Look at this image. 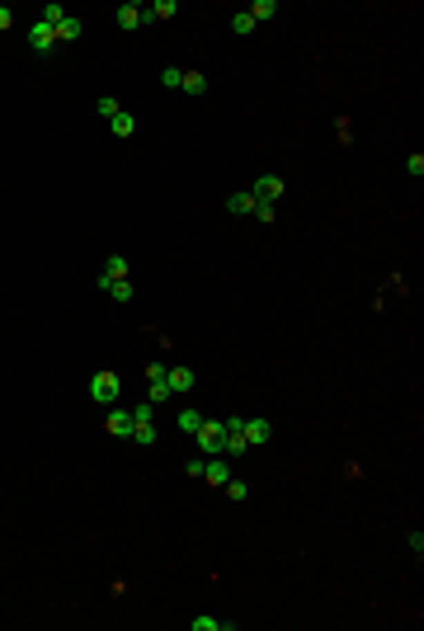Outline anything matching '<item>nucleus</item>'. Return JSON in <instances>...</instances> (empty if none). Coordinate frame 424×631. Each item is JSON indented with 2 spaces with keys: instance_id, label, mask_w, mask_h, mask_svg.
<instances>
[{
  "instance_id": "f257e3e1",
  "label": "nucleus",
  "mask_w": 424,
  "mask_h": 631,
  "mask_svg": "<svg viewBox=\"0 0 424 631\" xmlns=\"http://www.w3.org/2000/svg\"><path fill=\"white\" fill-rule=\"evenodd\" d=\"M193 443H198L203 457H222V447H227V424L222 420H203L198 434H193Z\"/></svg>"
},
{
  "instance_id": "f03ea898",
  "label": "nucleus",
  "mask_w": 424,
  "mask_h": 631,
  "mask_svg": "<svg viewBox=\"0 0 424 631\" xmlns=\"http://www.w3.org/2000/svg\"><path fill=\"white\" fill-rule=\"evenodd\" d=\"M118 391H123V382H118L113 372H95V377H90V396H95L99 405H113Z\"/></svg>"
},
{
  "instance_id": "7ed1b4c3",
  "label": "nucleus",
  "mask_w": 424,
  "mask_h": 631,
  "mask_svg": "<svg viewBox=\"0 0 424 631\" xmlns=\"http://www.w3.org/2000/svg\"><path fill=\"white\" fill-rule=\"evenodd\" d=\"M283 179H278V175H260V179H255V188H250V198H255V203H278V198H283Z\"/></svg>"
},
{
  "instance_id": "20e7f679",
  "label": "nucleus",
  "mask_w": 424,
  "mask_h": 631,
  "mask_svg": "<svg viewBox=\"0 0 424 631\" xmlns=\"http://www.w3.org/2000/svg\"><path fill=\"white\" fill-rule=\"evenodd\" d=\"M104 429L113 434V438H133V410H108V420H104Z\"/></svg>"
},
{
  "instance_id": "39448f33",
  "label": "nucleus",
  "mask_w": 424,
  "mask_h": 631,
  "mask_svg": "<svg viewBox=\"0 0 424 631\" xmlns=\"http://www.w3.org/2000/svg\"><path fill=\"white\" fill-rule=\"evenodd\" d=\"M146 382H151V400H156V405L175 396V391H170V382H165V363H151V368H146Z\"/></svg>"
},
{
  "instance_id": "423d86ee",
  "label": "nucleus",
  "mask_w": 424,
  "mask_h": 631,
  "mask_svg": "<svg viewBox=\"0 0 424 631\" xmlns=\"http://www.w3.org/2000/svg\"><path fill=\"white\" fill-rule=\"evenodd\" d=\"M203 480H208V485H227V480H231L227 457H203Z\"/></svg>"
},
{
  "instance_id": "0eeeda50",
  "label": "nucleus",
  "mask_w": 424,
  "mask_h": 631,
  "mask_svg": "<svg viewBox=\"0 0 424 631\" xmlns=\"http://www.w3.org/2000/svg\"><path fill=\"white\" fill-rule=\"evenodd\" d=\"M240 434H245V443H250V447H264L269 438H273L269 420H245V424H240Z\"/></svg>"
},
{
  "instance_id": "6e6552de",
  "label": "nucleus",
  "mask_w": 424,
  "mask_h": 631,
  "mask_svg": "<svg viewBox=\"0 0 424 631\" xmlns=\"http://www.w3.org/2000/svg\"><path fill=\"white\" fill-rule=\"evenodd\" d=\"M28 48H33V52H52V48H57V33L38 19V24L28 28Z\"/></svg>"
},
{
  "instance_id": "1a4fd4ad",
  "label": "nucleus",
  "mask_w": 424,
  "mask_h": 631,
  "mask_svg": "<svg viewBox=\"0 0 424 631\" xmlns=\"http://www.w3.org/2000/svg\"><path fill=\"white\" fill-rule=\"evenodd\" d=\"M123 278H128V260H123V255H108L104 273H99V288H108V283H123Z\"/></svg>"
},
{
  "instance_id": "9d476101",
  "label": "nucleus",
  "mask_w": 424,
  "mask_h": 631,
  "mask_svg": "<svg viewBox=\"0 0 424 631\" xmlns=\"http://www.w3.org/2000/svg\"><path fill=\"white\" fill-rule=\"evenodd\" d=\"M142 24H146V10H142L137 0L118 5V28H142Z\"/></svg>"
},
{
  "instance_id": "9b49d317",
  "label": "nucleus",
  "mask_w": 424,
  "mask_h": 631,
  "mask_svg": "<svg viewBox=\"0 0 424 631\" xmlns=\"http://www.w3.org/2000/svg\"><path fill=\"white\" fill-rule=\"evenodd\" d=\"M142 10H146V24H151V19H175V14H180V0H156V5H142Z\"/></svg>"
},
{
  "instance_id": "f8f14e48",
  "label": "nucleus",
  "mask_w": 424,
  "mask_h": 631,
  "mask_svg": "<svg viewBox=\"0 0 424 631\" xmlns=\"http://www.w3.org/2000/svg\"><path fill=\"white\" fill-rule=\"evenodd\" d=\"M165 382H170V391H193V372L189 368H165Z\"/></svg>"
},
{
  "instance_id": "ddd939ff",
  "label": "nucleus",
  "mask_w": 424,
  "mask_h": 631,
  "mask_svg": "<svg viewBox=\"0 0 424 631\" xmlns=\"http://www.w3.org/2000/svg\"><path fill=\"white\" fill-rule=\"evenodd\" d=\"M52 33H57V43H76V38H80V19H76V14H66Z\"/></svg>"
},
{
  "instance_id": "4468645a",
  "label": "nucleus",
  "mask_w": 424,
  "mask_h": 631,
  "mask_svg": "<svg viewBox=\"0 0 424 631\" xmlns=\"http://www.w3.org/2000/svg\"><path fill=\"white\" fill-rule=\"evenodd\" d=\"M180 90H189V95H208V76H203V71H184V76H180Z\"/></svg>"
},
{
  "instance_id": "2eb2a0df",
  "label": "nucleus",
  "mask_w": 424,
  "mask_h": 631,
  "mask_svg": "<svg viewBox=\"0 0 424 631\" xmlns=\"http://www.w3.org/2000/svg\"><path fill=\"white\" fill-rule=\"evenodd\" d=\"M245 14H250L255 24H264V19H273V14H278V0H255V5H250Z\"/></svg>"
},
{
  "instance_id": "dca6fc26",
  "label": "nucleus",
  "mask_w": 424,
  "mask_h": 631,
  "mask_svg": "<svg viewBox=\"0 0 424 631\" xmlns=\"http://www.w3.org/2000/svg\"><path fill=\"white\" fill-rule=\"evenodd\" d=\"M189 627L193 631H231V622L227 617H189Z\"/></svg>"
},
{
  "instance_id": "f3484780",
  "label": "nucleus",
  "mask_w": 424,
  "mask_h": 631,
  "mask_svg": "<svg viewBox=\"0 0 424 631\" xmlns=\"http://www.w3.org/2000/svg\"><path fill=\"white\" fill-rule=\"evenodd\" d=\"M245 434H240V429H227V447H222V452H227V457H240V452H245Z\"/></svg>"
},
{
  "instance_id": "a211bd4d",
  "label": "nucleus",
  "mask_w": 424,
  "mask_h": 631,
  "mask_svg": "<svg viewBox=\"0 0 424 631\" xmlns=\"http://www.w3.org/2000/svg\"><path fill=\"white\" fill-rule=\"evenodd\" d=\"M133 438H137V443H142V447H151V443H156V424H151V420L133 424Z\"/></svg>"
},
{
  "instance_id": "6ab92c4d",
  "label": "nucleus",
  "mask_w": 424,
  "mask_h": 631,
  "mask_svg": "<svg viewBox=\"0 0 424 631\" xmlns=\"http://www.w3.org/2000/svg\"><path fill=\"white\" fill-rule=\"evenodd\" d=\"M227 208H231V212H240V217H245V212L255 217V198H250V193H231V198H227Z\"/></svg>"
},
{
  "instance_id": "aec40b11",
  "label": "nucleus",
  "mask_w": 424,
  "mask_h": 631,
  "mask_svg": "<svg viewBox=\"0 0 424 631\" xmlns=\"http://www.w3.org/2000/svg\"><path fill=\"white\" fill-rule=\"evenodd\" d=\"M133 132H137L133 113H118V118H113V137H133Z\"/></svg>"
},
{
  "instance_id": "412c9836",
  "label": "nucleus",
  "mask_w": 424,
  "mask_h": 631,
  "mask_svg": "<svg viewBox=\"0 0 424 631\" xmlns=\"http://www.w3.org/2000/svg\"><path fill=\"white\" fill-rule=\"evenodd\" d=\"M180 429H184V434H198V424H203V415H198V410H180Z\"/></svg>"
},
{
  "instance_id": "4be33fe9",
  "label": "nucleus",
  "mask_w": 424,
  "mask_h": 631,
  "mask_svg": "<svg viewBox=\"0 0 424 631\" xmlns=\"http://www.w3.org/2000/svg\"><path fill=\"white\" fill-rule=\"evenodd\" d=\"M38 19H43L48 28H57L61 19H66V10H61V5H43V14H38Z\"/></svg>"
},
{
  "instance_id": "5701e85b",
  "label": "nucleus",
  "mask_w": 424,
  "mask_h": 631,
  "mask_svg": "<svg viewBox=\"0 0 424 631\" xmlns=\"http://www.w3.org/2000/svg\"><path fill=\"white\" fill-rule=\"evenodd\" d=\"M250 28H255V19H250L245 10H240V14H231V33H236V38H245Z\"/></svg>"
},
{
  "instance_id": "b1692460",
  "label": "nucleus",
  "mask_w": 424,
  "mask_h": 631,
  "mask_svg": "<svg viewBox=\"0 0 424 631\" xmlns=\"http://www.w3.org/2000/svg\"><path fill=\"white\" fill-rule=\"evenodd\" d=\"M118 113H123V104H118L113 95H104V99H99V118H108V123H113Z\"/></svg>"
},
{
  "instance_id": "393cba45",
  "label": "nucleus",
  "mask_w": 424,
  "mask_h": 631,
  "mask_svg": "<svg viewBox=\"0 0 424 631\" xmlns=\"http://www.w3.org/2000/svg\"><path fill=\"white\" fill-rule=\"evenodd\" d=\"M104 292H113V302H133V283L123 278V283H108Z\"/></svg>"
},
{
  "instance_id": "a878e982",
  "label": "nucleus",
  "mask_w": 424,
  "mask_h": 631,
  "mask_svg": "<svg viewBox=\"0 0 424 631\" xmlns=\"http://www.w3.org/2000/svg\"><path fill=\"white\" fill-rule=\"evenodd\" d=\"M405 175H410V179H420V175H424V156H420V151L405 156Z\"/></svg>"
},
{
  "instance_id": "bb28decb",
  "label": "nucleus",
  "mask_w": 424,
  "mask_h": 631,
  "mask_svg": "<svg viewBox=\"0 0 424 631\" xmlns=\"http://www.w3.org/2000/svg\"><path fill=\"white\" fill-rule=\"evenodd\" d=\"M227 495H231V500H250V485H245V480H227Z\"/></svg>"
},
{
  "instance_id": "cd10ccee",
  "label": "nucleus",
  "mask_w": 424,
  "mask_h": 631,
  "mask_svg": "<svg viewBox=\"0 0 424 631\" xmlns=\"http://www.w3.org/2000/svg\"><path fill=\"white\" fill-rule=\"evenodd\" d=\"M255 217H260V222H264V226H269V222H273V217H278V212H273V203H255Z\"/></svg>"
},
{
  "instance_id": "c85d7f7f",
  "label": "nucleus",
  "mask_w": 424,
  "mask_h": 631,
  "mask_svg": "<svg viewBox=\"0 0 424 631\" xmlns=\"http://www.w3.org/2000/svg\"><path fill=\"white\" fill-rule=\"evenodd\" d=\"M180 76H184L180 66H165V71H160V85H180Z\"/></svg>"
},
{
  "instance_id": "c756f323",
  "label": "nucleus",
  "mask_w": 424,
  "mask_h": 631,
  "mask_svg": "<svg viewBox=\"0 0 424 631\" xmlns=\"http://www.w3.org/2000/svg\"><path fill=\"white\" fill-rule=\"evenodd\" d=\"M15 24V14H10V10H5V5H0V33H5V28Z\"/></svg>"
}]
</instances>
